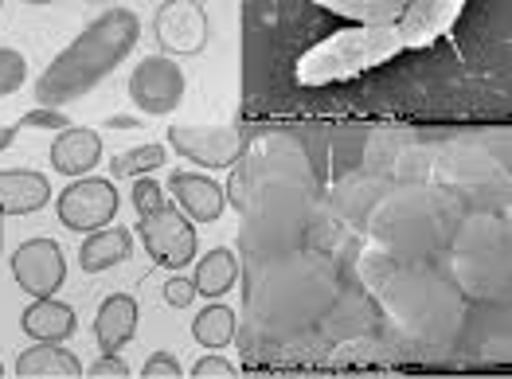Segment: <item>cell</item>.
<instances>
[{"mask_svg":"<svg viewBox=\"0 0 512 379\" xmlns=\"http://www.w3.org/2000/svg\"><path fill=\"white\" fill-rule=\"evenodd\" d=\"M137 317H141V309H137L133 297L110 294L98 305V313H94V344L102 352L126 348L129 340H133V333H137Z\"/></svg>","mask_w":512,"mask_h":379,"instance_id":"obj_13","label":"cell"},{"mask_svg":"<svg viewBox=\"0 0 512 379\" xmlns=\"http://www.w3.org/2000/svg\"><path fill=\"white\" fill-rule=\"evenodd\" d=\"M137 235L145 243L149 258L157 266H169V270H180L196 258V223L172 204H161V208L145 211L137 219Z\"/></svg>","mask_w":512,"mask_h":379,"instance_id":"obj_3","label":"cell"},{"mask_svg":"<svg viewBox=\"0 0 512 379\" xmlns=\"http://www.w3.org/2000/svg\"><path fill=\"white\" fill-rule=\"evenodd\" d=\"M16 133H20V126H0V153H4V149L16 141Z\"/></svg>","mask_w":512,"mask_h":379,"instance_id":"obj_28","label":"cell"},{"mask_svg":"<svg viewBox=\"0 0 512 379\" xmlns=\"http://www.w3.org/2000/svg\"><path fill=\"white\" fill-rule=\"evenodd\" d=\"M86 4H122V0H86Z\"/></svg>","mask_w":512,"mask_h":379,"instance_id":"obj_29","label":"cell"},{"mask_svg":"<svg viewBox=\"0 0 512 379\" xmlns=\"http://www.w3.org/2000/svg\"><path fill=\"white\" fill-rule=\"evenodd\" d=\"M12 278L28 297H55L67 282V258L55 239H28L12 254Z\"/></svg>","mask_w":512,"mask_h":379,"instance_id":"obj_6","label":"cell"},{"mask_svg":"<svg viewBox=\"0 0 512 379\" xmlns=\"http://www.w3.org/2000/svg\"><path fill=\"white\" fill-rule=\"evenodd\" d=\"M102 161V137L98 129L86 126H67L55 133L51 141V169L63 176H86Z\"/></svg>","mask_w":512,"mask_h":379,"instance_id":"obj_11","label":"cell"},{"mask_svg":"<svg viewBox=\"0 0 512 379\" xmlns=\"http://www.w3.org/2000/svg\"><path fill=\"white\" fill-rule=\"evenodd\" d=\"M20 325L32 340H59V344L67 337H75V329H79L75 309L55 301V297H32V305L24 309Z\"/></svg>","mask_w":512,"mask_h":379,"instance_id":"obj_16","label":"cell"},{"mask_svg":"<svg viewBox=\"0 0 512 379\" xmlns=\"http://www.w3.org/2000/svg\"><path fill=\"white\" fill-rule=\"evenodd\" d=\"M28 83V59L16 47H0V98L16 94Z\"/></svg>","mask_w":512,"mask_h":379,"instance_id":"obj_21","label":"cell"},{"mask_svg":"<svg viewBox=\"0 0 512 379\" xmlns=\"http://www.w3.org/2000/svg\"><path fill=\"white\" fill-rule=\"evenodd\" d=\"M235 337V309H227V305H219L212 301L208 309H200L196 317H192V340L200 344V348H227Z\"/></svg>","mask_w":512,"mask_h":379,"instance_id":"obj_19","label":"cell"},{"mask_svg":"<svg viewBox=\"0 0 512 379\" xmlns=\"http://www.w3.org/2000/svg\"><path fill=\"white\" fill-rule=\"evenodd\" d=\"M129 200H133L137 215H145V211L169 204V192H165V188H161L153 176H133V192H129Z\"/></svg>","mask_w":512,"mask_h":379,"instance_id":"obj_22","label":"cell"},{"mask_svg":"<svg viewBox=\"0 0 512 379\" xmlns=\"http://www.w3.org/2000/svg\"><path fill=\"white\" fill-rule=\"evenodd\" d=\"M235 278H239V258H235V251L215 247V251H208L200 262H196L192 286H196V294L219 297V294H227V290L235 286Z\"/></svg>","mask_w":512,"mask_h":379,"instance_id":"obj_17","label":"cell"},{"mask_svg":"<svg viewBox=\"0 0 512 379\" xmlns=\"http://www.w3.org/2000/svg\"><path fill=\"white\" fill-rule=\"evenodd\" d=\"M403 4H407V0H403Z\"/></svg>","mask_w":512,"mask_h":379,"instance_id":"obj_32","label":"cell"},{"mask_svg":"<svg viewBox=\"0 0 512 379\" xmlns=\"http://www.w3.org/2000/svg\"><path fill=\"white\" fill-rule=\"evenodd\" d=\"M165 192L192 223H215L227 211V192L204 172H172Z\"/></svg>","mask_w":512,"mask_h":379,"instance_id":"obj_10","label":"cell"},{"mask_svg":"<svg viewBox=\"0 0 512 379\" xmlns=\"http://www.w3.org/2000/svg\"><path fill=\"white\" fill-rule=\"evenodd\" d=\"M184 90H188L184 67L172 55H145L129 71V98H133V106L153 114V118L172 114L184 102Z\"/></svg>","mask_w":512,"mask_h":379,"instance_id":"obj_4","label":"cell"},{"mask_svg":"<svg viewBox=\"0 0 512 379\" xmlns=\"http://www.w3.org/2000/svg\"><path fill=\"white\" fill-rule=\"evenodd\" d=\"M51 204V184L36 169H0V219L32 215Z\"/></svg>","mask_w":512,"mask_h":379,"instance_id":"obj_12","label":"cell"},{"mask_svg":"<svg viewBox=\"0 0 512 379\" xmlns=\"http://www.w3.org/2000/svg\"><path fill=\"white\" fill-rule=\"evenodd\" d=\"M169 145L200 169H231L243 153V133L231 126H172Z\"/></svg>","mask_w":512,"mask_h":379,"instance_id":"obj_7","label":"cell"},{"mask_svg":"<svg viewBox=\"0 0 512 379\" xmlns=\"http://www.w3.org/2000/svg\"><path fill=\"white\" fill-rule=\"evenodd\" d=\"M86 376H94V379H102V376H118V379H126L129 376V364L118 356V352H102L90 368H86Z\"/></svg>","mask_w":512,"mask_h":379,"instance_id":"obj_25","label":"cell"},{"mask_svg":"<svg viewBox=\"0 0 512 379\" xmlns=\"http://www.w3.org/2000/svg\"><path fill=\"white\" fill-rule=\"evenodd\" d=\"M20 4H55V0H20Z\"/></svg>","mask_w":512,"mask_h":379,"instance_id":"obj_30","label":"cell"},{"mask_svg":"<svg viewBox=\"0 0 512 379\" xmlns=\"http://www.w3.org/2000/svg\"><path fill=\"white\" fill-rule=\"evenodd\" d=\"M0 376H4V364H0Z\"/></svg>","mask_w":512,"mask_h":379,"instance_id":"obj_31","label":"cell"},{"mask_svg":"<svg viewBox=\"0 0 512 379\" xmlns=\"http://www.w3.org/2000/svg\"><path fill=\"white\" fill-rule=\"evenodd\" d=\"M141 376L145 379H180L184 376V368H180V360L169 356V352H153V356L141 364Z\"/></svg>","mask_w":512,"mask_h":379,"instance_id":"obj_24","label":"cell"},{"mask_svg":"<svg viewBox=\"0 0 512 379\" xmlns=\"http://www.w3.org/2000/svg\"><path fill=\"white\" fill-rule=\"evenodd\" d=\"M399 51H407L395 24L387 28H372V24H356V28H344L333 32L329 40L313 43L294 67V79L301 86H329L344 83V79H356L372 67H380L387 59H395Z\"/></svg>","mask_w":512,"mask_h":379,"instance_id":"obj_2","label":"cell"},{"mask_svg":"<svg viewBox=\"0 0 512 379\" xmlns=\"http://www.w3.org/2000/svg\"><path fill=\"white\" fill-rule=\"evenodd\" d=\"M165 301H169L172 309H188L196 301V286L188 278H169L165 282Z\"/></svg>","mask_w":512,"mask_h":379,"instance_id":"obj_27","label":"cell"},{"mask_svg":"<svg viewBox=\"0 0 512 379\" xmlns=\"http://www.w3.org/2000/svg\"><path fill=\"white\" fill-rule=\"evenodd\" d=\"M462 8H466V0H407L403 16L395 20V32H399L403 47H430L454 28Z\"/></svg>","mask_w":512,"mask_h":379,"instance_id":"obj_9","label":"cell"},{"mask_svg":"<svg viewBox=\"0 0 512 379\" xmlns=\"http://www.w3.org/2000/svg\"><path fill=\"white\" fill-rule=\"evenodd\" d=\"M169 161V149L161 145V141H149V145H133V149H122L114 161H110V172L114 176H149V172H157L161 165Z\"/></svg>","mask_w":512,"mask_h":379,"instance_id":"obj_20","label":"cell"},{"mask_svg":"<svg viewBox=\"0 0 512 379\" xmlns=\"http://www.w3.org/2000/svg\"><path fill=\"white\" fill-rule=\"evenodd\" d=\"M153 36L165 55H200L208 43V12L200 0H165L153 16Z\"/></svg>","mask_w":512,"mask_h":379,"instance_id":"obj_8","label":"cell"},{"mask_svg":"<svg viewBox=\"0 0 512 379\" xmlns=\"http://www.w3.org/2000/svg\"><path fill=\"white\" fill-rule=\"evenodd\" d=\"M16 376L20 379H43V376L79 379L83 376V364L75 360L71 348H59V340H36L32 348H24V352L16 356Z\"/></svg>","mask_w":512,"mask_h":379,"instance_id":"obj_14","label":"cell"},{"mask_svg":"<svg viewBox=\"0 0 512 379\" xmlns=\"http://www.w3.org/2000/svg\"><path fill=\"white\" fill-rule=\"evenodd\" d=\"M129 254H133V235L126 227H98V231H86L83 247H79V262H83L86 274H102V270H114L122 266Z\"/></svg>","mask_w":512,"mask_h":379,"instance_id":"obj_15","label":"cell"},{"mask_svg":"<svg viewBox=\"0 0 512 379\" xmlns=\"http://www.w3.org/2000/svg\"><path fill=\"white\" fill-rule=\"evenodd\" d=\"M55 215L63 227L71 231H98L106 223H114L118 215V192L110 180H98V176H75L59 200H55Z\"/></svg>","mask_w":512,"mask_h":379,"instance_id":"obj_5","label":"cell"},{"mask_svg":"<svg viewBox=\"0 0 512 379\" xmlns=\"http://www.w3.org/2000/svg\"><path fill=\"white\" fill-rule=\"evenodd\" d=\"M137 40H141V16L126 4H110L43 67V75L36 79V102L63 110L86 98L126 63Z\"/></svg>","mask_w":512,"mask_h":379,"instance_id":"obj_1","label":"cell"},{"mask_svg":"<svg viewBox=\"0 0 512 379\" xmlns=\"http://www.w3.org/2000/svg\"><path fill=\"white\" fill-rule=\"evenodd\" d=\"M192 376L196 379H208V376L231 379L235 376V364H231V360H223L219 352H212V356H204V360H196V364H192Z\"/></svg>","mask_w":512,"mask_h":379,"instance_id":"obj_26","label":"cell"},{"mask_svg":"<svg viewBox=\"0 0 512 379\" xmlns=\"http://www.w3.org/2000/svg\"><path fill=\"white\" fill-rule=\"evenodd\" d=\"M16 126H20V129H55V133H59V129L75 126V122H71V118H67L63 110H51V106H40V110L24 114V118H20Z\"/></svg>","mask_w":512,"mask_h":379,"instance_id":"obj_23","label":"cell"},{"mask_svg":"<svg viewBox=\"0 0 512 379\" xmlns=\"http://www.w3.org/2000/svg\"><path fill=\"white\" fill-rule=\"evenodd\" d=\"M325 12L356 20V24H372V28H387L403 16V0H313Z\"/></svg>","mask_w":512,"mask_h":379,"instance_id":"obj_18","label":"cell"}]
</instances>
